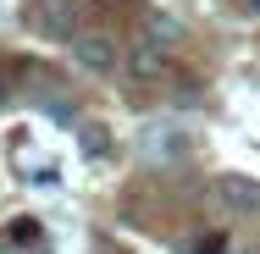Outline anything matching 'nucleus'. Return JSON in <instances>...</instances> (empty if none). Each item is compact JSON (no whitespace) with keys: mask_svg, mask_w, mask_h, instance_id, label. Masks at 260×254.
I'll return each instance as SVG.
<instances>
[{"mask_svg":"<svg viewBox=\"0 0 260 254\" xmlns=\"http://www.w3.org/2000/svg\"><path fill=\"white\" fill-rule=\"evenodd\" d=\"M166 72H172L166 50H155V45H133V50H127V83L150 89V83H160Z\"/></svg>","mask_w":260,"mask_h":254,"instance_id":"nucleus-4","label":"nucleus"},{"mask_svg":"<svg viewBox=\"0 0 260 254\" xmlns=\"http://www.w3.org/2000/svg\"><path fill=\"white\" fill-rule=\"evenodd\" d=\"M216 199L227 204V210H238V215H255V210H260V183L233 171V177H221V183H216Z\"/></svg>","mask_w":260,"mask_h":254,"instance_id":"nucleus-5","label":"nucleus"},{"mask_svg":"<svg viewBox=\"0 0 260 254\" xmlns=\"http://www.w3.org/2000/svg\"><path fill=\"white\" fill-rule=\"evenodd\" d=\"M244 11H260V0H244Z\"/></svg>","mask_w":260,"mask_h":254,"instance_id":"nucleus-10","label":"nucleus"},{"mask_svg":"<svg viewBox=\"0 0 260 254\" xmlns=\"http://www.w3.org/2000/svg\"><path fill=\"white\" fill-rule=\"evenodd\" d=\"M78 22H83V6H78V0H34V6H28V28H34L39 39H50V45L78 39Z\"/></svg>","mask_w":260,"mask_h":254,"instance_id":"nucleus-2","label":"nucleus"},{"mask_svg":"<svg viewBox=\"0 0 260 254\" xmlns=\"http://www.w3.org/2000/svg\"><path fill=\"white\" fill-rule=\"evenodd\" d=\"M188 254H227V232H205V238H194Z\"/></svg>","mask_w":260,"mask_h":254,"instance_id":"nucleus-8","label":"nucleus"},{"mask_svg":"<svg viewBox=\"0 0 260 254\" xmlns=\"http://www.w3.org/2000/svg\"><path fill=\"white\" fill-rule=\"evenodd\" d=\"M83 150H89V155H105V127H94V122L83 127Z\"/></svg>","mask_w":260,"mask_h":254,"instance_id":"nucleus-9","label":"nucleus"},{"mask_svg":"<svg viewBox=\"0 0 260 254\" xmlns=\"http://www.w3.org/2000/svg\"><path fill=\"white\" fill-rule=\"evenodd\" d=\"M177 39H183V22H177L172 11H150V17H144V45L166 50V45H177Z\"/></svg>","mask_w":260,"mask_h":254,"instance_id":"nucleus-7","label":"nucleus"},{"mask_svg":"<svg viewBox=\"0 0 260 254\" xmlns=\"http://www.w3.org/2000/svg\"><path fill=\"white\" fill-rule=\"evenodd\" d=\"M0 249H6V254H39V249H45V227L28 221V215H17V221L6 227V238H0Z\"/></svg>","mask_w":260,"mask_h":254,"instance_id":"nucleus-6","label":"nucleus"},{"mask_svg":"<svg viewBox=\"0 0 260 254\" xmlns=\"http://www.w3.org/2000/svg\"><path fill=\"white\" fill-rule=\"evenodd\" d=\"M72 55H78V66L83 72H94V78H105V72H116V39L111 33H78L72 39Z\"/></svg>","mask_w":260,"mask_h":254,"instance_id":"nucleus-3","label":"nucleus"},{"mask_svg":"<svg viewBox=\"0 0 260 254\" xmlns=\"http://www.w3.org/2000/svg\"><path fill=\"white\" fill-rule=\"evenodd\" d=\"M188 127L183 122H172V116H160V122H144L139 133H133V155L139 160H150V166H172V160H183L188 155Z\"/></svg>","mask_w":260,"mask_h":254,"instance_id":"nucleus-1","label":"nucleus"}]
</instances>
